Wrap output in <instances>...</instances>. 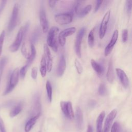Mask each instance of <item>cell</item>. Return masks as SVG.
Returning <instances> with one entry per match:
<instances>
[{
  "label": "cell",
  "mask_w": 132,
  "mask_h": 132,
  "mask_svg": "<svg viewBox=\"0 0 132 132\" xmlns=\"http://www.w3.org/2000/svg\"><path fill=\"white\" fill-rule=\"evenodd\" d=\"M0 132H6L4 121L1 117H0Z\"/></svg>",
  "instance_id": "cell-39"
},
{
  "label": "cell",
  "mask_w": 132,
  "mask_h": 132,
  "mask_svg": "<svg viewBox=\"0 0 132 132\" xmlns=\"http://www.w3.org/2000/svg\"><path fill=\"white\" fill-rule=\"evenodd\" d=\"M44 57L46 62L47 71L50 72L52 69L53 66V58L50 51V50L46 44H44L43 46Z\"/></svg>",
  "instance_id": "cell-10"
},
{
  "label": "cell",
  "mask_w": 132,
  "mask_h": 132,
  "mask_svg": "<svg viewBox=\"0 0 132 132\" xmlns=\"http://www.w3.org/2000/svg\"><path fill=\"white\" fill-rule=\"evenodd\" d=\"M28 68L25 65L23 66L21 68L20 70H19V74H20V77H21L22 79H24V77L25 76V75H26V73L27 72Z\"/></svg>",
  "instance_id": "cell-33"
},
{
  "label": "cell",
  "mask_w": 132,
  "mask_h": 132,
  "mask_svg": "<svg viewBox=\"0 0 132 132\" xmlns=\"http://www.w3.org/2000/svg\"><path fill=\"white\" fill-rule=\"evenodd\" d=\"M126 9L127 12L128 13H130L131 11V7H132V1L131 0H127L126 1Z\"/></svg>",
  "instance_id": "cell-38"
},
{
  "label": "cell",
  "mask_w": 132,
  "mask_h": 132,
  "mask_svg": "<svg viewBox=\"0 0 132 132\" xmlns=\"http://www.w3.org/2000/svg\"><path fill=\"white\" fill-rule=\"evenodd\" d=\"M106 77H107V79L109 83L110 84L113 83L114 79V67H113V61L112 58L110 59L108 63Z\"/></svg>",
  "instance_id": "cell-15"
},
{
  "label": "cell",
  "mask_w": 132,
  "mask_h": 132,
  "mask_svg": "<svg viewBox=\"0 0 132 132\" xmlns=\"http://www.w3.org/2000/svg\"><path fill=\"white\" fill-rule=\"evenodd\" d=\"M19 7L18 3H15L13 7L11 18L8 25V31L9 32L12 31L16 27L18 21V14H19Z\"/></svg>",
  "instance_id": "cell-4"
},
{
  "label": "cell",
  "mask_w": 132,
  "mask_h": 132,
  "mask_svg": "<svg viewBox=\"0 0 132 132\" xmlns=\"http://www.w3.org/2000/svg\"><path fill=\"white\" fill-rule=\"evenodd\" d=\"M6 3H7L6 1H3L1 2L0 4V10H1V11L4 9V7H5Z\"/></svg>",
  "instance_id": "cell-42"
},
{
  "label": "cell",
  "mask_w": 132,
  "mask_h": 132,
  "mask_svg": "<svg viewBox=\"0 0 132 132\" xmlns=\"http://www.w3.org/2000/svg\"><path fill=\"white\" fill-rule=\"evenodd\" d=\"M110 16V10H108L104 14L100 27L99 30V37L101 39H102L106 34L107 27V24L109 22Z\"/></svg>",
  "instance_id": "cell-9"
},
{
  "label": "cell",
  "mask_w": 132,
  "mask_h": 132,
  "mask_svg": "<svg viewBox=\"0 0 132 132\" xmlns=\"http://www.w3.org/2000/svg\"><path fill=\"white\" fill-rule=\"evenodd\" d=\"M105 112L104 111H102L98 115L96 120V132L102 131V126L104 119L105 118Z\"/></svg>",
  "instance_id": "cell-19"
},
{
  "label": "cell",
  "mask_w": 132,
  "mask_h": 132,
  "mask_svg": "<svg viewBox=\"0 0 132 132\" xmlns=\"http://www.w3.org/2000/svg\"><path fill=\"white\" fill-rule=\"evenodd\" d=\"M116 71L123 87L124 88H127L129 86V81L125 72L120 68H116Z\"/></svg>",
  "instance_id": "cell-14"
},
{
  "label": "cell",
  "mask_w": 132,
  "mask_h": 132,
  "mask_svg": "<svg viewBox=\"0 0 132 132\" xmlns=\"http://www.w3.org/2000/svg\"><path fill=\"white\" fill-rule=\"evenodd\" d=\"M46 71H47L46 62L44 56H42V58L41 59V61H40V72L41 73V75L42 77H44L46 76Z\"/></svg>",
  "instance_id": "cell-23"
},
{
  "label": "cell",
  "mask_w": 132,
  "mask_h": 132,
  "mask_svg": "<svg viewBox=\"0 0 132 132\" xmlns=\"http://www.w3.org/2000/svg\"><path fill=\"white\" fill-rule=\"evenodd\" d=\"M94 31L95 27H93L89 32L88 36V43L89 47H93L94 45Z\"/></svg>",
  "instance_id": "cell-24"
},
{
  "label": "cell",
  "mask_w": 132,
  "mask_h": 132,
  "mask_svg": "<svg viewBox=\"0 0 132 132\" xmlns=\"http://www.w3.org/2000/svg\"><path fill=\"white\" fill-rule=\"evenodd\" d=\"M118 36H119V31L117 29H116L114 31L109 43L106 46L105 48L104 55L106 57L108 56L112 52V50L118 40Z\"/></svg>",
  "instance_id": "cell-11"
},
{
  "label": "cell",
  "mask_w": 132,
  "mask_h": 132,
  "mask_svg": "<svg viewBox=\"0 0 132 132\" xmlns=\"http://www.w3.org/2000/svg\"><path fill=\"white\" fill-rule=\"evenodd\" d=\"M86 132H93V129H92V128L91 126L88 125Z\"/></svg>",
  "instance_id": "cell-43"
},
{
  "label": "cell",
  "mask_w": 132,
  "mask_h": 132,
  "mask_svg": "<svg viewBox=\"0 0 132 132\" xmlns=\"http://www.w3.org/2000/svg\"><path fill=\"white\" fill-rule=\"evenodd\" d=\"M66 68V61L65 59L64 55H61L59 62L58 63V65L57 69V75L58 77H60L63 75Z\"/></svg>",
  "instance_id": "cell-16"
},
{
  "label": "cell",
  "mask_w": 132,
  "mask_h": 132,
  "mask_svg": "<svg viewBox=\"0 0 132 132\" xmlns=\"http://www.w3.org/2000/svg\"><path fill=\"white\" fill-rule=\"evenodd\" d=\"M76 31V28L75 27H69L60 31L59 34L58 38V42L61 46H63L66 42V37L69 36H71Z\"/></svg>",
  "instance_id": "cell-8"
},
{
  "label": "cell",
  "mask_w": 132,
  "mask_h": 132,
  "mask_svg": "<svg viewBox=\"0 0 132 132\" xmlns=\"http://www.w3.org/2000/svg\"><path fill=\"white\" fill-rule=\"evenodd\" d=\"M39 19L40 23L42 27V31L44 33H46L48 31L49 26L48 22L46 17L45 11L43 8H42L40 9L39 13Z\"/></svg>",
  "instance_id": "cell-12"
},
{
  "label": "cell",
  "mask_w": 132,
  "mask_h": 132,
  "mask_svg": "<svg viewBox=\"0 0 132 132\" xmlns=\"http://www.w3.org/2000/svg\"><path fill=\"white\" fill-rule=\"evenodd\" d=\"M103 1H99V0H97L96 1V5H95V7L94 8V12H96L98 10L100 9L102 3H103Z\"/></svg>",
  "instance_id": "cell-40"
},
{
  "label": "cell",
  "mask_w": 132,
  "mask_h": 132,
  "mask_svg": "<svg viewBox=\"0 0 132 132\" xmlns=\"http://www.w3.org/2000/svg\"><path fill=\"white\" fill-rule=\"evenodd\" d=\"M81 2L80 1H76L74 3V6H73V9H74V11H75V12L76 14H78L79 11H80V5H81Z\"/></svg>",
  "instance_id": "cell-34"
},
{
  "label": "cell",
  "mask_w": 132,
  "mask_h": 132,
  "mask_svg": "<svg viewBox=\"0 0 132 132\" xmlns=\"http://www.w3.org/2000/svg\"><path fill=\"white\" fill-rule=\"evenodd\" d=\"M5 31L3 30L0 35V56L1 55L2 52V49H3V45L4 42V39L5 37Z\"/></svg>",
  "instance_id": "cell-32"
},
{
  "label": "cell",
  "mask_w": 132,
  "mask_h": 132,
  "mask_svg": "<svg viewBox=\"0 0 132 132\" xmlns=\"http://www.w3.org/2000/svg\"><path fill=\"white\" fill-rule=\"evenodd\" d=\"M46 90L49 102L51 103L52 100V87L49 80H47L46 83Z\"/></svg>",
  "instance_id": "cell-26"
},
{
  "label": "cell",
  "mask_w": 132,
  "mask_h": 132,
  "mask_svg": "<svg viewBox=\"0 0 132 132\" xmlns=\"http://www.w3.org/2000/svg\"><path fill=\"white\" fill-rule=\"evenodd\" d=\"M8 61V58L7 57H3L0 60V77H1L3 70L4 69V68L5 67V65L6 64L7 62Z\"/></svg>",
  "instance_id": "cell-29"
},
{
  "label": "cell",
  "mask_w": 132,
  "mask_h": 132,
  "mask_svg": "<svg viewBox=\"0 0 132 132\" xmlns=\"http://www.w3.org/2000/svg\"><path fill=\"white\" fill-rule=\"evenodd\" d=\"M74 117H75L76 124L78 129H81L83 122V115L79 107H76Z\"/></svg>",
  "instance_id": "cell-17"
},
{
  "label": "cell",
  "mask_w": 132,
  "mask_h": 132,
  "mask_svg": "<svg viewBox=\"0 0 132 132\" xmlns=\"http://www.w3.org/2000/svg\"><path fill=\"white\" fill-rule=\"evenodd\" d=\"M92 9V6L91 5H88L86 6L82 9L80 10L79 13L78 14V16L80 18H82L86 16L87 14L89 13L90 10Z\"/></svg>",
  "instance_id": "cell-25"
},
{
  "label": "cell",
  "mask_w": 132,
  "mask_h": 132,
  "mask_svg": "<svg viewBox=\"0 0 132 132\" xmlns=\"http://www.w3.org/2000/svg\"><path fill=\"white\" fill-rule=\"evenodd\" d=\"M40 116V113H39L37 115H35L34 116L32 117L26 123L24 130L25 132H29L32 128V127L34 126V125L36 123L37 120L39 118Z\"/></svg>",
  "instance_id": "cell-18"
},
{
  "label": "cell",
  "mask_w": 132,
  "mask_h": 132,
  "mask_svg": "<svg viewBox=\"0 0 132 132\" xmlns=\"http://www.w3.org/2000/svg\"><path fill=\"white\" fill-rule=\"evenodd\" d=\"M1 10H0V13H1Z\"/></svg>",
  "instance_id": "cell-45"
},
{
  "label": "cell",
  "mask_w": 132,
  "mask_h": 132,
  "mask_svg": "<svg viewBox=\"0 0 132 132\" xmlns=\"http://www.w3.org/2000/svg\"><path fill=\"white\" fill-rule=\"evenodd\" d=\"M56 2L57 1H48V4L51 8H54L56 5Z\"/></svg>",
  "instance_id": "cell-41"
},
{
  "label": "cell",
  "mask_w": 132,
  "mask_h": 132,
  "mask_svg": "<svg viewBox=\"0 0 132 132\" xmlns=\"http://www.w3.org/2000/svg\"><path fill=\"white\" fill-rule=\"evenodd\" d=\"M0 84H1V77H0Z\"/></svg>",
  "instance_id": "cell-44"
},
{
  "label": "cell",
  "mask_w": 132,
  "mask_h": 132,
  "mask_svg": "<svg viewBox=\"0 0 132 132\" xmlns=\"http://www.w3.org/2000/svg\"><path fill=\"white\" fill-rule=\"evenodd\" d=\"M23 37L24 30L23 26H22L20 28L19 30L18 31L14 42L9 46V51L10 52L13 53L16 52L19 50L22 43Z\"/></svg>",
  "instance_id": "cell-7"
},
{
  "label": "cell",
  "mask_w": 132,
  "mask_h": 132,
  "mask_svg": "<svg viewBox=\"0 0 132 132\" xmlns=\"http://www.w3.org/2000/svg\"><path fill=\"white\" fill-rule=\"evenodd\" d=\"M61 109L65 117L70 119H73L74 118V113L73 110L72 103L70 101H61Z\"/></svg>",
  "instance_id": "cell-6"
},
{
  "label": "cell",
  "mask_w": 132,
  "mask_h": 132,
  "mask_svg": "<svg viewBox=\"0 0 132 132\" xmlns=\"http://www.w3.org/2000/svg\"><path fill=\"white\" fill-rule=\"evenodd\" d=\"M19 69L16 68L13 71L11 74L8 84L3 93V95L8 94L13 90L19 82Z\"/></svg>",
  "instance_id": "cell-2"
},
{
  "label": "cell",
  "mask_w": 132,
  "mask_h": 132,
  "mask_svg": "<svg viewBox=\"0 0 132 132\" xmlns=\"http://www.w3.org/2000/svg\"><path fill=\"white\" fill-rule=\"evenodd\" d=\"M117 114V110L116 109H113L107 116L105 120L104 132H109L110 128H111L112 122Z\"/></svg>",
  "instance_id": "cell-13"
},
{
  "label": "cell",
  "mask_w": 132,
  "mask_h": 132,
  "mask_svg": "<svg viewBox=\"0 0 132 132\" xmlns=\"http://www.w3.org/2000/svg\"><path fill=\"white\" fill-rule=\"evenodd\" d=\"M59 31V28L56 26L52 27L48 32L47 36V45L50 46L55 52L58 51V44L57 42V35Z\"/></svg>",
  "instance_id": "cell-1"
},
{
  "label": "cell",
  "mask_w": 132,
  "mask_h": 132,
  "mask_svg": "<svg viewBox=\"0 0 132 132\" xmlns=\"http://www.w3.org/2000/svg\"><path fill=\"white\" fill-rule=\"evenodd\" d=\"M111 132H121V127L118 122H115L113 123L111 126Z\"/></svg>",
  "instance_id": "cell-31"
},
{
  "label": "cell",
  "mask_w": 132,
  "mask_h": 132,
  "mask_svg": "<svg viewBox=\"0 0 132 132\" xmlns=\"http://www.w3.org/2000/svg\"><path fill=\"white\" fill-rule=\"evenodd\" d=\"M54 19L57 23L60 25H65L72 21L73 14L70 12L60 13L56 14Z\"/></svg>",
  "instance_id": "cell-5"
},
{
  "label": "cell",
  "mask_w": 132,
  "mask_h": 132,
  "mask_svg": "<svg viewBox=\"0 0 132 132\" xmlns=\"http://www.w3.org/2000/svg\"><path fill=\"white\" fill-rule=\"evenodd\" d=\"M36 55V50L35 48V46L34 44L31 43L30 44V55L28 59H27L26 64H25L26 66H27L28 68L31 65L32 61L35 59Z\"/></svg>",
  "instance_id": "cell-20"
},
{
  "label": "cell",
  "mask_w": 132,
  "mask_h": 132,
  "mask_svg": "<svg viewBox=\"0 0 132 132\" xmlns=\"http://www.w3.org/2000/svg\"><path fill=\"white\" fill-rule=\"evenodd\" d=\"M90 63H91L92 68L97 73V74H98L100 75H102L104 71L103 68L99 63H98L96 61H95L93 59H91Z\"/></svg>",
  "instance_id": "cell-22"
},
{
  "label": "cell",
  "mask_w": 132,
  "mask_h": 132,
  "mask_svg": "<svg viewBox=\"0 0 132 132\" xmlns=\"http://www.w3.org/2000/svg\"><path fill=\"white\" fill-rule=\"evenodd\" d=\"M74 65H75V68L76 69L77 73L79 74H81V73L82 72L83 68H82L81 64L80 63V62L79 61V60L77 59H75V60L74 61Z\"/></svg>",
  "instance_id": "cell-30"
},
{
  "label": "cell",
  "mask_w": 132,
  "mask_h": 132,
  "mask_svg": "<svg viewBox=\"0 0 132 132\" xmlns=\"http://www.w3.org/2000/svg\"><path fill=\"white\" fill-rule=\"evenodd\" d=\"M38 74V68L37 67H34L31 69V76L32 79H36Z\"/></svg>",
  "instance_id": "cell-36"
},
{
  "label": "cell",
  "mask_w": 132,
  "mask_h": 132,
  "mask_svg": "<svg viewBox=\"0 0 132 132\" xmlns=\"http://www.w3.org/2000/svg\"><path fill=\"white\" fill-rule=\"evenodd\" d=\"M23 109V104L19 103L16 106H15L10 111L9 116L11 118H13L19 114Z\"/></svg>",
  "instance_id": "cell-21"
},
{
  "label": "cell",
  "mask_w": 132,
  "mask_h": 132,
  "mask_svg": "<svg viewBox=\"0 0 132 132\" xmlns=\"http://www.w3.org/2000/svg\"><path fill=\"white\" fill-rule=\"evenodd\" d=\"M39 29H36L34 32L32 34V39H31V43L34 44V43H35L37 40L38 39V38L39 37Z\"/></svg>",
  "instance_id": "cell-37"
},
{
  "label": "cell",
  "mask_w": 132,
  "mask_h": 132,
  "mask_svg": "<svg viewBox=\"0 0 132 132\" xmlns=\"http://www.w3.org/2000/svg\"><path fill=\"white\" fill-rule=\"evenodd\" d=\"M85 31L86 29L85 27L80 28L76 35L75 40L74 49L77 56L79 58H81V44Z\"/></svg>",
  "instance_id": "cell-3"
},
{
  "label": "cell",
  "mask_w": 132,
  "mask_h": 132,
  "mask_svg": "<svg viewBox=\"0 0 132 132\" xmlns=\"http://www.w3.org/2000/svg\"><path fill=\"white\" fill-rule=\"evenodd\" d=\"M21 52L22 55L27 59H28V58L30 57V52L29 53V52L28 51L27 47L26 46V45L25 44V43H24L22 46L21 47Z\"/></svg>",
  "instance_id": "cell-27"
},
{
  "label": "cell",
  "mask_w": 132,
  "mask_h": 132,
  "mask_svg": "<svg viewBox=\"0 0 132 132\" xmlns=\"http://www.w3.org/2000/svg\"><path fill=\"white\" fill-rule=\"evenodd\" d=\"M98 93L101 96H105L107 93V91L105 84L101 83L98 88Z\"/></svg>",
  "instance_id": "cell-28"
},
{
  "label": "cell",
  "mask_w": 132,
  "mask_h": 132,
  "mask_svg": "<svg viewBox=\"0 0 132 132\" xmlns=\"http://www.w3.org/2000/svg\"><path fill=\"white\" fill-rule=\"evenodd\" d=\"M128 39V30L126 29H124L122 30V39L123 43L126 42Z\"/></svg>",
  "instance_id": "cell-35"
}]
</instances>
